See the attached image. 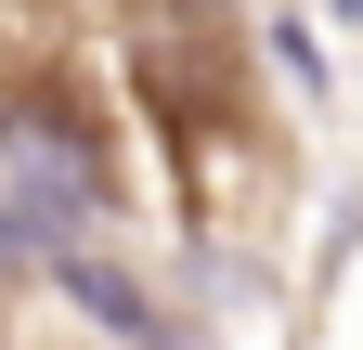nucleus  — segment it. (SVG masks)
Wrapping results in <instances>:
<instances>
[{
  "mask_svg": "<svg viewBox=\"0 0 363 350\" xmlns=\"http://www.w3.org/2000/svg\"><path fill=\"white\" fill-rule=\"evenodd\" d=\"M52 286H65V298H78V312H91V324H104L117 350H143V337H169V324H156V298H143V286H130V273H117V259H104V247H65V259H52Z\"/></svg>",
  "mask_w": 363,
  "mask_h": 350,
  "instance_id": "nucleus-1",
  "label": "nucleus"
},
{
  "mask_svg": "<svg viewBox=\"0 0 363 350\" xmlns=\"http://www.w3.org/2000/svg\"><path fill=\"white\" fill-rule=\"evenodd\" d=\"M337 13H350V26H363V0H337Z\"/></svg>",
  "mask_w": 363,
  "mask_h": 350,
  "instance_id": "nucleus-2",
  "label": "nucleus"
}]
</instances>
